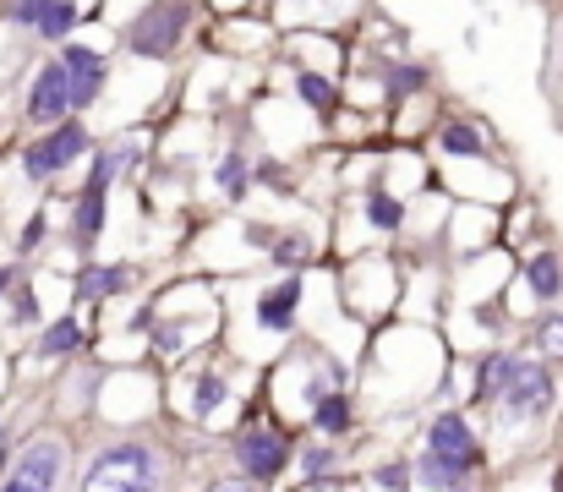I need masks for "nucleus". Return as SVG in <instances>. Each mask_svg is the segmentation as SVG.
Returning a JSON list of instances; mask_svg holds the SVG:
<instances>
[{
    "instance_id": "393cba45",
    "label": "nucleus",
    "mask_w": 563,
    "mask_h": 492,
    "mask_svg": "<svg viewBox=\"0 0 563 492\" xmlns=\"http://www.w3.org/2000/svg\"><path fill=\"white\" fill-rule=\"evenodd\" d=\"M296 94H301L312 110H329V105H334V83H329L323 72H301V77H296Z\"/></svg>"
},
{
    "instance_id": "412c9836",
    "label": "nucleus",
    "mask_w": 563,
    "mask_h": 492,
    "mask_svg": "<svg viewBox=\"0 0 563 492\" xmlns=\"http://www.w3.org/2000/svg\"><path fill=\"white\" fill-rule=\"evenodd\" d=\"M77 17H82V11H77V0H49L33 33H38V39H49V44H66V39H71V28H77Z\"/></svg>"
},
{
    "instance_id": "423d86ee",
    "label": "nucleus",
    "mask_w": 563,
    "mask_h": 492,
    "mask_svg": "<svg viewBox=\"0 0 563 492\" xmlns=\"http://www.w3.org/2000/svg\"><path fill=\"white\" fill-rule=\"evenodd\" d=\"M82 154H93V132L82 127V116H66V121L44 127V138H33L22 149V175L27 181H55L60 170H71Z\"/></svg>"
},
{
    "instance_id": "4468645a",
    "label": "nucleus",
    "mask_w": 563,
    "mask_h": 492,
    "mask_svg": "<svg viewBox=\"0 0 563 492\" xmlns=\"http://www.w3.org/2000/svg\"><path fill=\"white\" fill-rule=\"evenodd\" d=\"M132 285H137V269L132 263H82L77 280H71V291L82 302H110V296H126Z\"/></svg>"
},
{
    "instance_id": "c756f323",
    "label": "nucleus",
    "mask_w": 563,
    "mask_h": 492,
    "mask_svg": "<svg viewBox=\"0 0 563 492\" xmlns=\"http://www.w3.org/2000/svg\"><path fill=\"white\" fill-rule=\"evenodd\" d=\"M202 492H257V488H252L246 477H219V482H208Z\"/></svg>"
},
{
    "instance_id": "6e6552de",
    "label": "nucleus",
    "mask_w": 563,
    "mask_h": 492,
    "mask_svg": "<svg viewBox=\"0 0 563 492\" xmlns=\"http://www.w3.org/2000/svg\"><path fill=\"white\" fill-rule=\"evenodd\" d=\"M60 61V72H66V88H71V116H82V110H93L99 105V94H104V55L93 50V44H71L66 39V50L55 55Z\"/></svg>"
},
{
    "instance_id": "a211bd4d",
    "label": "nucleus",
    "mask_w": 563,
    "mask_h": 492,
    "mask_svg": "<svg viewBox=\"0 0 563 492\" xmlns=\"http://www.w3.org/2000/svg\"><path fill=\"white\" fill-rule=\"evenodd\" d=\"M362 214H367V225H373L377 236H394V230H405V203L388 192V186H367L362 192Z\"/></svg>"
},
{
    "instance_id": "a878e982",
    "label": "nucleus",
    "mask_w": 563,
    "mask_h": 492,
    "mask_svg": "<svg viewBox=\"0 0 563 492\" xmlns=\"http://www.w3.org/2000/svg\"><path fill=\"white\" fill-rule=\"evenodd\" d=\"M11 313H16V328H38L44 324V313H38V296H33V285H11Z\"/></svg>"
},
{
    "instance_id": "f8f14e48",
    "label": "nucleus",
    "mask_w": 563,
    "mask_h": 492,
    "mask_svg": "<svg viewBox=\"0 0 563 492\" xmlns=\"http://www.w3.org/2000/svg\"><path fill=\"white\" fill-rule=\"evenodd\" d=\"M224 405H230V378H224L213 361L191 367V378H187V416L191 422H197V427H208Z\"/></svg>"
},
{
    "instance_id": "dca6fc26",
    "label": "nucleus",
    "mask_w": 563,
    "mask_h": 492,
    "mask_svg": "<svg viewBox=\"0 0 563 492\" xmlns=\"http://www.w3.org/2000/svg\"><path fill=\"white\" fill-rule=\"evenodd\" d=\"M296 466H301L307 488H323V482H334V471L345 466V449H340L334 438H318V444L296 449Z\"/></svg>"
},
{
    "instance_id": "aec40b11",
    "label": "nucleus",
    "mask_w": 563,
    "mask_h": 492,
    "mask_svg": "<svg viewBox=\"0 0 563 492\" xmlns=\"http://www.w3.org/2000/svg\"><path fill=\"white\" fill-rule=\"evenodd\" d=\"M438 149H443L449 160H487V143H482V132H476L471 121H449V127L438 132Z\"/></svg>"
},
{
    "instance_id": "39448f33",
    "label": "nucleus",
    "mask_w": 563,
    "mask_h": 492,
    "mask_svg": "<svg viewBox=\"0 0 563 492\" xmlns=\"http://www.w3.org/2000/svg\"><path fill=\"white\" fill-rule=\"evenodd\" d=\"M66 477V438L60 433H33L0 471V492H60Z\"/></svg>"
},
{
    "instance_id": "9d476101",
    "label": "nucleus",
    "mask_w": 563,
    "mask_h": 492,
    "mask_svg": "<svg viewBox=\"0 0 563 492\" xmlns=\"http://www.w3.org/2000/svg\"><path fill=\"white\" fill-rule=\"evenodd\" d=\"M22 110H27V121H33V127H55V121H66V116H71V88H66L60 61H44V66H38V77H33V88H27Z\"/></svg>"
},
{
    "instance_id": "5701e85b",
    "label": "nucleus",
    "mask_w": 563,
    "mask_h": 492,
    "mask_svg": "<svg viewBox=\"0 0 563 492\" xmlns=\"http://www.w3.org/2000/svg\"><path fill=\"white\" fill-rule=\"evenodd\" d=\"M219 192H224L230 203H241V197L252 192V160H246L241 149H230V154L219 160Z\"/></svg>"
},
{
    "instance_id": "b1692460",
    "label": "nucleus",
    "mask_w": 563,
    "mask_h": 492,
    "mask_svg": "<svg viewBox=\"0 0 563 492\" xmlns=\"http://www.w3.org/2000/svg\"><path fill=\"white\" fill-rule=\"evenodd\" d=\"M367 488L373 492H416L410 488V460H383V466H373Z\"/></svg>"
},
{
    "instance_id": "4be33fe9",
    "label": "nucleus",
    "mask_w": 563,
    "mask_h": 492,
    "mask_svg": "<svg viewBox=\"0 0 563 492\" xmlns=\"http://www.w3.org/2000/svg\"><path fill=\"white\" fill-rule=\"evenodd\" d=\"M268 258H274L279 269L301 274V269H307V258H312V241H307V236H296V230H274V241H268Z\"/></svg>"
},
{
    "instance_id": "9b49d317",
    "label": "nucleus",
    "mask_w": 563,
    "mask_h": 492,
    "mask_svg": "<svg viewBox=\"0 0 563 492\" xmlns=\"http://www.w3.org/2000/svg\"><path fill=\"white\" fill-rule=\"evenodd\" d=\"M104 214H110V186L104 181H88L77 192V203H71V230H66V241H71L77 258H93V247L104 236Z\"/></svg>"
},
{
    "instance_id": "c85d7f7f",
    "label": "nucleus",
    "mask_w": 563,
    "mask_h": 492,
    "mask_svg": "<svg viewBox=\"0 0 563 492\" xmlns=\"http://www.w3.org/2000/svg\"><path fill=\"white\" fill-rule=\"evenodd\" d=\"M44 230H49V219H44V214H33V219L22 225V236H16V247H22V252H33V247H44Z\"/></svg>"
},
{
    "instance_id": "2f4dec72",
    "label": "nucleus",
    "mask_w": 563,
    "mask_h": 492,
    "mask_svg": "<svg viewBox=\"0 0 563 492\" xmlns=\"http://www.w3.org/2000/svg\"><path fill=\"white\" fill-rule=\"evenodd\" d=\"M5 460H11V444H5V427H0V471H5Z\"/></svg>"
},
{
    "instance_id": "cd10ccee",
    "label": "nucleus",
    "mask_w": 563,
    "mask_h": 492,
    "mask_svg": "<svg viewBox=\"0 0 563 492\" xmlns=\"http://www.w3.org/2000/svg\"><path fill=\"white\" fill-rule=\"evenodd\" d=\"M44 6H49V0H11V22H16V28H38Z\"/></svg>"
},
{
    "instance_id": "bb28decb",
    "label": "nucleus",
    "mask_w": 563,
    "mask_h": 492,
    "mask_svg": "<svg viewBox=\"0 0 563 492\" xmlns=\"http://www.w3.org/2000/svg\"><path fill=\"white\" fill-rule=\"evenodd\" d=\"M421 83H427V72H421V66H394V72H388V99H405V94H410V88H421Z\"/></svg>"
},
{
    "instance_id": "1a4fd4ad",
    "label": "nucleus",
    "mask_w": 563,
    "mask_h": 492,
    "mask_svg": "<svg viewBox=\"0 0 563 492\" xmlns=\"http://www.w3.org/2000/svg\"><path fill=\"white\" fill-rule=\"evenodd\" d=\"M301 296H307V280L301 274H285V280H274L263 296H257V328L263 334H274V339H290L296 324H301Z\"/></svg>"
},
{
    "instance_id": "7c9ffc66",
    "label": "nucleus",
    "mask_w": 563,
    "mask_h": 492,
    "mask_svg": "<svg viewBox=\"0 0 563 492\" xmlns=\"http://www.w3.org/2000/svg\"><path fill=\"white\" fill-rule=\"evenodd\" d=\"M16 280H22V274H16V269H5V263H0V296H11V285H16Z\"/></svg>"
},
{
    "instance_id": "f257e3e1",
    "label": "nucleus",
    "mask_w": 563,
    "mask_h": 492,
    "mask_svg": "<svg viewBox=\"0 0 563 492\" xmlns=\"http://www.w3.org/2000/svg\"><path fill=\"white\" fill-rule=\"evenodd\" d=\"M471 405L487 411L504 433H526V427H542L559 405V383H553V367H542L537 356H520V350H493L476 361V389H471Z\"/></svg>"
},
{
    "instance_id": "2eb2a0df",
    "label": "nucleus",
    "mask_w": 563,
    "mask_h": 492,
    "mask_svg": "<svg viewBox=\"0 0 563 492\" xmlns=\"http://www.w3.org/2000/svg\"><path fill=\"white\" fill-rule=\"evenodd\" d=\"M520 280H526V291H531L537 307H559L563 302V258L559 252H537V258L520 269Z\"/></svg>"
},
{
    "instance_id": "f3484780",
    "label": "nucleus",
    "mask_w": 563,
    "mask_h": 492,
    "mask_svg": "<svg viewBox=\"0 0 563 492\" xmlns=\"http://www.w3.org/2000/svg\"><path fill=\"white\" fill-rule=\"evenodd\" d=\"M77 350H82V318H77V313L44 324V334H38V361H66V356H77Z\"/></svg>"
},
{
    "instance_id": "7ed1b4c3",
    "label": "nucleus",
    "mask_w": 563,
    "mask_h": 492,
    "mask_svg": "<svg viewBox=\"0 0 563 492\" xmlns=\"http://www.w3.org/2000/svg\"><path fill=\"white\" fill-rule=\"evenodd\" d=\"M165 488H170V466H165L159 444H148V438H110L88 460L77 492H165Z\"/></svg>"
},
{
    "instance_id": "0eeeda50",
    "label": "nucleus",
    "mask_w": 563,
    "mask_h": 492,
    "mask_svg": "<svg viewBox=\"0 0 563 492\" xmlns=\"http://www.w3.org/2000/svg\"><path fill=\"white\" fill-rule=\"evenodd\" d=\"M187 22H191L187 0H154V6L137 11V22L126 28V50H132L137 61H165V55L181 44Z\"/></svg>"
},
{
    "instance_id": "f03ea898",
    "label": "nucleus",
    "mask_w": 563,
    "mask_h": 492,
    "mask_svg": "<svg viewBox=\"0 0 563 492\" xmlns=\"http://www.w3.org/2000/svg\"><path fill=\"white\" fill-rule=\"evenodd\" d=\"M482 466H487V444H482L476 422H471L460 405H449V411H438V416L427 422V433H421V449H416V460H410V488L471 492Z\"/></svg>"
},
{
    "instance_id": "20e7f679",
    "label": "nucleus",
    "mask_w": 563,
    "mask_h": 492,
    "mask_svg": "<svg viewBox=\"0 0 563 492\" xmlns=\"http://www.w3.org/2000/svg\"><path fill=\"white\" fill-rule=\"evenodd\" d=\"M230 460H235V477H246L252 488H268L290 471L296 438L285 427H268V422H241L230 438Z\"/></svg>"
},
{
    "instance_id": "ddd939ff",
    "label": "nucleus",
    "mask_w": 563,
    "mask_h": 492,
    "mask_svg": "<svg viewBox=\"0 0 563 492\" xmlns=\"http://www.w3.org/2000/svg\"><path fill=\"white\" fill-rule=\"evenodd\" d=\"M307 422H312L318 438L345 444V438L356 433V400H351V389H323V394L307 405Z\"/></svg>"
},
{
    "instance_id": "6ab92c4d",
    "label": "nucleus",
    "mask_w": 563,
    "mask_h": 492,
    "mask_svg": "<svg viewBox=\"0 0 563 492\" xmlns=\"http://www.w3.org/2000/svg\"><path fill=\"white\" fill-rule=\"evenodd\" d=\"M531 345L542 367H563V307H542L531 324Z\"/></svg>"
}]
</instances>
